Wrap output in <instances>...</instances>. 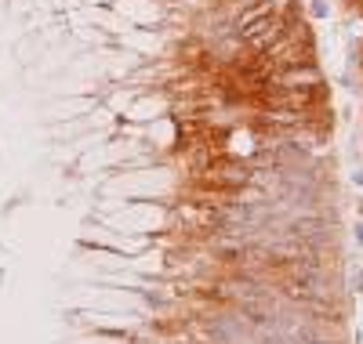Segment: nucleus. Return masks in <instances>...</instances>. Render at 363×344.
I'll return each instance as SVG.
<instances>
[{
  "label": "nucleus",
  "instance_id": "f257e3e1",
  "mask_svg": "<svg viewBox=\"0 0 363 344\" xmlns=\"http://www.w3.org/2000/svg\"><path fill=\"white\" fill-rule=\"evenodd\" d=\"M284 236L306 243V246H320L323 250L330 243V225L323 222L320 214H301V217H291V222L284 225Z\"/></svg>",
  "mask_w": 363,
  "mask_h": 344
}]
</instances>
